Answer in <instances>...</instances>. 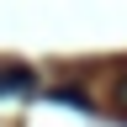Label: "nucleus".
<instances>
[{
	"label": "nucleus",
	"mask_w": 127,
	"mask_h": 127,
	"mask_svg": "<svg viewBox=\"0 0 127 127\" xmlns=\"http://www.w3.org/2000/svg\"><path fill=\"white\" fill-rule=\"evenodd\" d=\"M32 90V69H0V95H27Z\"/></svg>",
	"instance_id": "nucleus-1"
},
{
	"label": "nucleus",
	"mask_w": 127,
	"mask_h": 127,
	"mask_svg": "<svg viewBox=\"0 0 127 127\" xmlns=\"http://www.w3.org/2000/svg\"><path fill=\"white\" fill-rule=\"evenodd\" d=\"M117 101H122V106H127V74H122V85H117Z\"/></svg>",
	"instance_id": "nucleus-2"
}]
</instances>
